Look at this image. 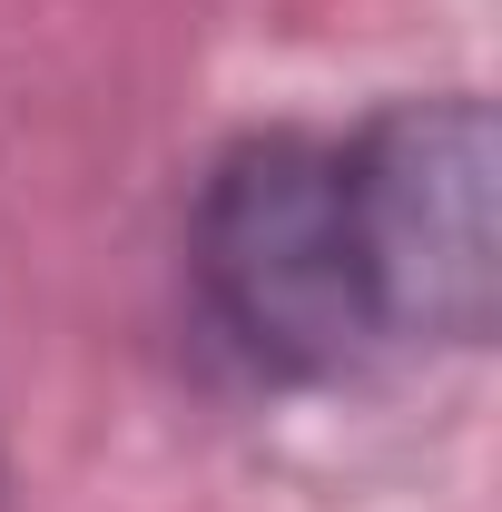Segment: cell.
<instances>
[{"instance_id":"2","label":"cell","mask_w":502,"mask_h":512,"mask_svg":"<svg viewBox=\"0 0 502 512\" xmlns=\"http://www.w3.org/2000/svg\"><path fill=\"white\" fill-rule=\"evenodd\" d=\"M345 217L375 335L493 345L502 325V128L473 89L394 99L345 148Z\"/></svg>"},{"instance_id":"1","label":"cell","mask_w":502,"mask_h":512,"mask_svg":"<svg viewBox=\"0 0 502 512\" xmlns=\"http://www.w3.org/2000/svg\"><path fill=\"white\" fill-rule=\"evenodd\" d=\"M188 276L227 355L266 384H325L375 345L345 158L306 128H247L217 148L188 217Z\"/></svg>"}]
</instances>
